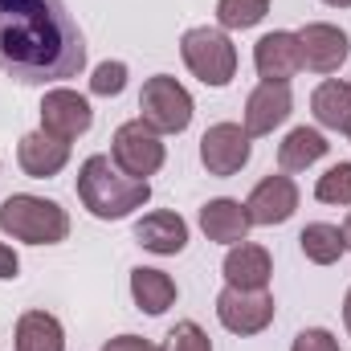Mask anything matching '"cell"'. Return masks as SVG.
I'll list each match as a JSON object with an SVG mask.
<instances>
[{
    "label": "cell",
    "instance_id": "1",
    "mask_svg": "<svg viewBox=\"0 0 351 351\" xmlns=\"http://www.w3.org/2000/svg\"><path fill=\"white\" fill-rule=\"evenodd\" d=\"M86 41L66 0H0V74L45 86L82 74Z\"/></svg>",
    "mask_w": 351,
    "mask_h": 351
},
{
    "label": "cell",
    "instance_id": "2",
    "mask_svg": "<svg viewBox=\"0 0 351 351\" xmlns=\"http://www.w3.org/2000/svg\"><path fill=\"white\" fill-rule=\"evenodd\" d=\"M78 200L98 221H123L152 200V184L127 176L110 156H90L78 168Z\"/></svg>",
    "mask_w": 351,
    "mask_h": 351
},
{
    "label": "cell",
    "instance_id": "3",
    "mask_svg": "<svg viewBox=\"0 0 351 351\" xmlns=\"http://www.w3.org/2000/svg\"><path fill=\"white\" fill-rule=\"evenodd\" d=\"M0 233L25 245H58L70 237V217L58 200L33 196V192H12L0 204Z\"/></svg>",
    "mask_w": 351,
    "mask_h": 351
},
{
    "label": "cell",
    "instance_id": "4",
    "mask_svg": "<svg viewBox=\"0 0 351 351\" xmlns=\"http://www.w3.org/2000/svg\"><path fill=\"white\" fill-rule=\"evenodd\" d=\"M180 58L192 70V78H200L204 86H229L237 74V45L229 41L225 29L213 25H196L180 37Z\"/></svg>",
    "mask_w": 351,
    "mask_h": 351
},
{
    "label": "cell",
    "instance_id": "5",
    "mask_svg": "<svg viewBox=\"0 0 351 351\" xmlns=\"http://www.w3.org/2000/svg\"><path fill=\"white\" fill-rule=\"evenodd\" d=\"M139 119L152 127V131H160V135H180V131H188V123H192V94L176 82L172 74H156V78H147L143 82V94H139Z\"/></svg>",
    "mask_w": 351,
    "mask_h": 351
},
{
    "label": "cell",
    "instance_id": "6",
    "mask_svg": "<svg viewBox=\"0 0 351 351\" xmlns=\"http://www.w3.org/2000/svg\"><path fill=\"white\" fill-rule=\"evenodd\" d=\"M110 160H114L127 176L147 180V176H156L164 168L168 147H164V135H160V131H152L143 119H131V123H123V127L114 131V139H110Z\"/></svg>",
    "mask_w": 351,
    "mask_h": 351
},
{
    "label": "cell",
    "instance_id": "7",
    "mask_svg": "<svg viewBox=\"0 0 351 351\" xmlns=\"http://www.w3.org/2000/svg\"><path fill=\"white\" fill-rule=\"evenodd\" d=\"M254 156V139L241 123H213L200 135V164L208 176H237Z\"/></svg>",
    "mask_w": 351,
    "mask_h": 351
},
{
    "label": "cell",
    "instance_id": "8",
    "mask_svg": "<svg viewBox=\"0 0 351 351\" xmlns=\"http://www.w3.org/2000/svg\"><path fill=\"white\" fill-rule=\"evenodd\" d=\"M217 319L233 335H262L274 323V294L269 290H237L225 286L217 294Z\"/></svg>",
    "mask_w": 351,
    "mask_h": 351
},
{
    "label": "cell",
    "instance_id": "9",
    "mask_svg": "<svg viewBox=\"0 0 351 351\" xmlns=\"http://www.w3.org/2000/svg\"><path fill=\"white\" fill-rule=\"evenodd\" d=\"M90 123H94V110H90V102L78 90L58 86L41 98V131H49L53 139L74 143L78 135L90 131Z\"/></svg>",
    "mask_w": 351,
    "mask_h": 351
},
{
    "label": "cell",
    "instance_id": "10",
    "mask_svg": "<svg viewBox=\"0 0 351 351\" xmlns=\"http://www.w3.org/2000/svg\"><path fill=\"white\" fill-rule=\"evenodd\" d=\"M298 49H302V70H315V74H335L343 62H348V33L339 25H327V21H311L298 29Z\"/></svg>",
    "mask_w": 351,
    "mask_h": 351
},
{
    "label": "cell",
    "instance_id": "11",
    "mask_svg": "<svg viewBox=\"0 0 351 351\" xmlns=\"http://www.w3.org/2000/svg\"><path fill=\"white\" fill-rule=\"evenodd\" d=\"M294 208H298V184H294L286 172L258 180V188H254L250 200H245L250 225H265V229L286 225V221L294 217Z\"/></svg>",
    "mask_w": 351,
    "mask_h": 351
},
{
    "label": "cell",
    "instance_id": "12",
    "mask_svg": "<svg viewBox=\"0 0 351 351\" xmlns=\"http://www.w3.org/2000/svg\"><path fill=\"white\" fill-rule=\"evenodd\" d=\"M254 66L262 82H290L302 70V49H298V33L290 29H274L254 45Z\"/></svg>",
    "mask_w": 351,
    "mask_h": 351
},
{
    "label": "cell",
    "instance_id": "13",
    "mask_svg": "<svg viewBox=\"0 0 351 351\" xmlns=\"http://www.w3.org/2000/svg\"><path fill=\"white\" fill-rule=\"evenodd\" d=\"M294 110V94L290 82H262L250 90L245 98V131L254 135H274V127H282Z\"/></svg>",
    "mask_w": 351,
    "mask_h": 351
},
{
    "label": "cell",
    "instance_id": "14",
    "mask_svg": "<svg viewBox=\"0 0 351 351\" xmlns=\"http://www.w3.org/2000/svg\"><path fill=\"white\" fill-rule=\"evenodd\" d=\"M16 164H21V172L33 176V180H53L70 164V143L53 139L49 131H29L16 143Z\"/></svg>",
    "mask_w": 351,
    "mask_h": 351
},
{
    "label": "cell",
    "instance_id": "15",
    "mask_svg": "<svg viewBox=\"0 0 351 351\" xmlns=\"http://www.w3.org/2000/svg\"><path fill=\"white\" fill-rule=\"evenodd\" d=\"M200 229H204V237L217 241V245H241L254 225H250V213H245L241 200L217 196V200H208V204L200 208Z\"/></svg>",
    "mask_w": 351,
    "mask_h": 351
},
{
    "label": "cell",
    "instance_id": "16",
    "mask_svg": "<svg viewBox=\"0 0 351 351\" xmlns=\"http://www.w3.org/2000/svg\"><path fill=\"white\" fill-rule=\"evenodd\" d=\"M135 241L160 258H176L188 245V221L180 213H168V208L147 213L143 221H135Z\"/></svg>",
    "mask_w": 351,
    "mask_h": 351
},
{
    "label": "cell",
    "instance_id": "17",
    "mask_svg": "<svg viewBox=\"0 0 351 351\" xmlns=\"http://www.w3.org/2000/svg\"><path fill=\"white\" fill-rule=\"evenodd\" d=\"M225 282L237 286V290H265L269 278H274V262H269V250L254 245V241H241V245H229L225 254Z\"/></svg>",
    "mask_w": 351,
    "mask_h": 351
},
{
    "label": "cell",
    "instance_id": "18",
    "mask_svg": "<svg viewBox=\"0 0 351 351\" xmlns=\"http://www.w3.org/2000/svg\"><path fill=\"white\" fill-rule=\"evenodd\" d=\"M311 110L319 119V127L351 135V82L343 78H327L323 86L311 94Z\"/></svg>",
    "mask_w": 351,
    "mask_h": 351
},
{
    "label": "cell",
    "instance_id": "19",
    "mask_svg": "<svg viewBox=\"0 0 351 351\" xmlns=\"http://www.w3.org/2000/svg\"><path fill=\"white\" fill-rule=\"evenodd\" d=\"M131 298L143 315H164L176 302V282L156 265H139L131 269Z\"/></svg>",
    "mask_w": 351,
    "mask_h": 351
},
{
    "label": "cell",
    "instance_id": "20",
    "mask_svg": "<svg viewBox=\"0 0 351 351\" xmlns=\"http://www.w3.org/2000/svg\"><path fill=\"white\" fill-rule=\"evenodd\" d=\"M327 139H323V131H315V127H294L282 143H278V168L282 172H306L311 164H319L323 156H327Z\"/></svg>",
    "mask_w": 351,
    "mask_h": 351
},
{
    "label": "cell",
    "instance_id": "21",
    "mask_svg": "<svg viewBox=\"0 0 351 351\" xmlns=\"http://www.w3.org/2000/svg\"><path fill=\"white\" fill-rule=\"evenodd\" d=\"M16 351H66V331L49 311H25L16 319Z\"/></svg>",
    "mask_w": 351,
    "mask_h": 351
},
{
    "label": "cell",
    "instance_id": "22",
    "mask_svg": "<svg viewBox=\"0 0 351 351\" xmlns=\"http://www.w3.org/2000/svg\"><path fill=\"white\" fill-rule=\"evenodd\" d=\"M298 245L306 254V262L315 265H335L348 254V241H343V229L339 225H327V221H315L298 233Z\"/></svg>",
    "mask_w": 351,
    "mask_h": 351
},
{
    "label": "cell",
    "instance_id": "23",
    "mask_svg": "<svg viewBox=\"0 0 351 351\" xmlns=\"http://www.w3.org/2000/svg\"><path fill=\"white\" fill-rule=\"evenodd\" d=\"M269 12V0H217V25L221 29H254Z\"/></svg>",
    "mask_w": 351,
    "mask_h": 351
},
{
    "label": "cell",
    "instance_id": "24",
    "mask_svg": "<svg viewBox=\"0 0 351 351\" xmlns=\"http://www.w3.org/2000/svg\"><path fill=\"white\" fill-rule=\"evenodd\" d=\"M315 196H319L323 204H339V208H348L351 204V164H335V168H327V172L319 176V184H315Z\"/></svg>",
    "mask_w": 351,
    "mask_h": 351
},
{
    "label": "cell",
    "instance_id": "25",
    "mask_svg": "<svg viewBox=\"0 0 351 351\" xmlns=\"http://www.w3.org/2000/svg\"><path fill=\"white\" fill-rule=\"evenodd\" d=\"M160 351H213V339L204 335L200 323L184 319V323H176L172 331H168V339H164V348Z\"/></svg>",
    "mask_w": 351,
    "mask_h": 351
},
{
    "label": "cell",
    "instance_id": "26",
    "mask_svg": "<svg viewBox=\"0 0 351 351\" xmlns=\"http://www.w3.org/2000/svg\"><path fill=\"white\" fill-rule=\"evenodd\" d=\"M90 90H94L98 98H114V94H123V90H127V62H102V66H94V74H90Z\"/></svg>",
    "mask_w": 351,
    "mask_h": 351
},
{
    "label": "cell",
    "instance_id": "27",
    "mask_svg": "<svg viewBox=\"0 0 351 351\" xmlns=\"http://www.w3.org/2000/svg\"><path fill=\"white\" fill-rule=\"evenodd\" d=\"M290 351H339V339L327 327H306V331H298Z\"/></svg>",
    "mask_w": 351,
    "mask_h": 351
},
{
    "label": "cell",
    "instance_id": "28",
    "mask_svg": "<svg viewBox=\"0 0 351 351\" xmlns=\"http://www.w3.org/2000/svg\"><path fill=\"white\" fill-rule=\"evenodd\" d=\"M102 351H160V348L152 339H143V335H114V339H106Z\"/></svg>",
    "mask_w": 351,
    "mask_h": 351
},
{
    "label": "cell",
    "instance_id": "29",
    "mask_svg": "<svg viewBox=\"0 0 351 351\" xmlns=\"http://www.w3.org/2000/svg\"><path fill=\"white\" fill-rule=\"evenodd\" d=\"M16 274H21V258H16V250L0 241V282H12Z\"/></svg>",
    "mask_w": 351,
    "mask_h": 351
},
{
    "label": "cell",
    "instance_id": "30",
    "mask_svg": "<svg viewBox=\"0 0 351 351\" xmlns=\"http://www.w3.org/2000/svg\"><path fill=\"white\" fill-rule=\"evenodd\" d=\"M343 327H348V335H351V290H348V298H343Z\"/></svg>",
    "mask_w": 351,
    "mask_h": 351
},
{
    "label": "cell",
    "instance_id": "31",
    "mask_svg": "<svg viewBox=\"0 0 351 351\" xmlns=\"http://www.w3.org/2000/svg\"><path fill=\"white\" fill-rule=\"evenodd\" d=\"M343 241H348V254H351V213H348V221H343Z\"/></svg>",
    "mask_w": 351,
    "mask_h": 351
},
{
    "label": "cell",
    "instance_id": "32",
    "mask_svg": "<svg viewBox=\"0 0 351 351\" xmlns=\"http://www.w3.org/2000/svg\"><path fill=\"white\" fill-rule=\"evenodd\" d=\"M323 4H331V8H351V0H323Z\"/></svg>",
    "mask_w": 351,
    "mask_h": 351
}]
</instances>
